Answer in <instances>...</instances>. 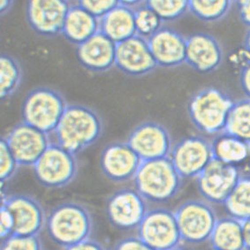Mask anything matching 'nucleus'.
I'll use <instances>...</instances> for the list:
<instances>
[{
	"label": "nucleus",
	"instance_id": "nucleus-1",
	"mask_svg": "<svg viewBox=\"0 0 250 250\" xmlns=\"http://www.w3.org/2000/svg\"><path fill=\"white\" fill-rule=\"evenodd\" d=\"M104 123L95 109L69 104L57 126L53 142L76 155L94 146L102 137Z\"/></svg>",
	"mask_w": 250,
	"mask_h": 250
},
{
	"label": "nucleus",
	"instance_id": "nucleus-2",
	"mask_svg": "<svg viewBox=\"0 0 250 250\" xmlns=\"http://www.w3.org/2000/svg\"><path fill=\"white\" fill-rule=\"evenodd\" d=\"M94 229L95 221L91 210L77 201L63 202L47 213V234L63 249L90 239Z\"/></svg>",
	"mask_w": 250,
	"mask_h": 250
},
{
	"label": "nucleus",
	"instance_id": "nucleus-3",
	"mask_svg": "<svg viewBox=\"0 0 250 250\" xmlns=\"http://www.w3.org/2000/svg\"><path fill=\"white\" fill-rule=\"evenodd\" d=\"M133 181L148 203L166 204L179 195L183 179L170 158H164L143 161Z\"/></svg>",
	"mask_w": 250,
	"mask_h": 250
},
{
	"label": "nucleus",
	"instance_id": "nucleus-4",
	"mask_svg": "<svg viewBox=\"0 0 250 250\" xmlns=\"http://www.w3.org/2000/svg\"><path fill=\"white\" fill-rule=\"evenodd\" d=\"M234 101L227 93L214 87L202 88L188 103L191 123L201 133L218 135L225 132Z\"/></svg>",
	"mask_w": 250,
	"mask_h": 250
},
{
	"label": "nucleus",
	"instance_id": "nucleus-5",
	"mask_svg": "<svg viewBox=\"0 0 250 250\" xmlns=\"http://www.w3.org/2000/svg\"><path fill=\"white\" fill-rule=\"evenodd\" d=\"M64 95L56 88L39 86L26 95L21 104L22 121L43 133H54L68 106Z\"/></svg>",
	"mask_w": 250,
	"mask_h": 250
},
{
	"label": "nucleus",
	"instance_id": "nucleus-6",
	"mask_svg": "<svg viewBox=\"0 0 250 250\" xmlns=\"http://www.w3.org/2000/svg\"><path fill=\"white\" fill-rule=\"evenodd\" d=\"M32 170L37 182L43 188L61 189L72 184L79 174L78 155L51 141Z\"/></svg>",
	"mask_w": 250,
	"mask_h": 250
},
{
	"label": "nucleus",
	"instance_id": "nucleus-7",
	"mask_svg": "<svg viewBox=\"0 0 250 250\" xmlns=\"http://www.w3.org/2000/svg\"><path fill=\"white\" fill-rule=\"evenodd\" d=\"M182 242L198 245L209 241L218 221L212 204L204 199H189L174 210Z\"/></svg>",
	"mask_w": 250,
	"mask_h": 250
},
{
	"label": "nucleus",
	"instance_id": "nucleus-8",
	"mask_svg": "<svg viewBox=\"0 0 250 250\" xmlns=\"http://www.w3.org/2000/svg\"><path fill=\"white\" fill-rule=\"evenodd\" d=\"M137 230V237L154 250H170L182 243L174 211L149 208Z\"/></svg>",
	"mask_w": 250,
	"mask_h": 250
},
{
	"label": "nucleus",
	"instance_id": "nucleus-9",
	"mask_svg": "<svg viewBox=\"0 0 250 250\" xmlns=\"http://www.w3.org/2000/svg\"><path fill=\"white\" fill-rule=\"evenodd\" d=\"M241 176L239 166L213 158L195 180L203 199L211 204H224Z\"/></svg>",
	"mask_w": 250,
	"mask_h": 250
},
{
	"label": "nucleus",
	"instance_id": "nucleus-10",
	"mask_svg": "<svg viewBox=\"0 0 250 250\" xmlns=\"http://www.w3.org/2000/svg\"><path fill=\"white\" fill-rule=\"evenodd\" d=\"M148 204L135 188L117 190L107 199V218L112 227L121 231L137 229L149 209Z\"/></svg>",
	"mask_w": 250,
	"mask_h": 250
},
{
	"label": "nucleus",
	"instance_id": "nucleus-11",
	"mask_svg": "<svg viewBox=\"0 0 250 250\" xmlns=\"http://www.w3.org/2000/svg\"><path fill=\"white\" fill-rule=\"evenodd\" d=\"M183 180L196 179L213 158L211 142L200 135H189L173 144L169 156Z\"/></svg>",
	"mask_w": 250,
	"mask_h": 250
},
{
	"label": "nucleus",
	"instance_id": "nucleus-12",
	"mask_svg": "<svg viewBox=\"0 0 250 250\" xmlns=\"http://www.w3.org/2000/svg\"><path fill=\"white\" fill-rule=\"evenodd\" d=\"M1 204L8 208L14 219L13 234L39 235L45 229L47 213L39 200L26 194H5L2 191Z\"/></svg>",
	"mask_w": 250,
	"mask_h": 250
},
{
	"label": "nucleus",
	"instance_id": "nucleus-13",
	"mask_svg": "<svg viewBox=\"0 0 250 250\" xmlns=\"http://www.w3.org/2000/svg\"><path fill=\"white\" fill-rule=\"evenodd\" d=\"M143 161L169 158L173 146L169 130L157 121L141 122L125 141Z\"/></svg>",
	"mask_w": 250,
	"mask_h": 250
},
{
	"label": "nucleus",
	"instance_id": "nucleus-14",
	"mask_svg": "<svg viewBox=\"0 0 250 250\" xmlns=\"http://www.w3.org/2000/svg\"><path fill=\"white\" fill-rule=\"evenodd\" d=\"M50 136L21 121L14 125L2 138L5 140L20 167L32 168L51 144Z\"/></svg>",
	"mask_w": 250,
	"mask_h": 250
},
{
	"label": "nucleus",
	"instance_id": "nucleus-15",
	"mask_svg": "<svg viewBox=\"0 0 250 250\" xmlns=\"http://www.w3.org/2000/svg\"><path fill=\"white\" fill-rule=\"evenodd\" d=\"M71 5L68 0H27V23L40 37L51 38L61 36Z\"/></svg>",
	"mask_w": 250,
	"mask_h": 250
},
{
	"label": "nucleus",
	"instance_id": "nucleus-16",
	"mask_svg": "<svg viewBox=\"0 0 250 250\" xmlns=\"http://www.w3.org/2000/svg\"><path fill=\"white\" fill-rule=\"evenodd\" d=\"M143 160L126 142H112L103 148L99 167L104 176L115 183L134 181Z\"/></svg>",
	"mask_w": 250,
	"mask_h": 250
},
{
	"label": "nucleus",
	"instance_id": "nucleus-17",
	"mask_svg": "<svg viewBox=\"0 0 250 250\" xmlns=\"http://www.w3.org/2000/svg\"><path fill=\"white\" fill-rule=\"evenodd\" d=\"M115 67L130 77H144L153 73L158 65L153 58L148 40L135 35L117 43Z\"/></svg>",
	"mask_w": 250,
	"mask_h": 250
},
{
	"label": "nucleus",
	"instance_id": "nucleus-18",
	"mask_svg": "<svg viewBox=\"0 0 250 250\" xmlns=\"http://www.w3.org/2000/svg\"><path fill=\"white\" fill-rule=\"evenodd\" d=\"M225 52L216 37L204 32L187 37L186 64L200 74H209L222 65Z\"/></svg>",
	"mask_w": 250,
	"mask_h": 250
},
{
	"label": "nucleus",
	"instance_id": "nucleus-19",
	"mask_svg": "<svg viewBox=\"0 0 250 250\" xmlns=\"http://www.w3.org/2000/svg\"><path fill=\"white\" fill-rule=\"evenodd\" d=\"M147 40L158 67L175 68L186 64L187 37L176 29L164 25Z\"/></svg>",
	"mask_w": 250,
	"mask_h": 250
},
{
	"label": "nucleus",
	"instance_id": "nucleus-20",
	"mask_svg": "<svg viewBox=\"0 0 250 250\" xmlns=\"http://www.w3.org/2000/svg\"><path fill=\"white\" fill-rule=\"evenodd\" d=\"M116 45L99 31L76 46L75 55L84 69L93 74H104L115 67Z\"/></svg>",
	"mask_w": 250,
	"mask_h": 250
},
{
	"label": "nucleus",
	"instance_id": "nucleus-21",
	"mask_svg": "<svg viewBox=\"0 0 250 250\" xmlns=\"http://www.w3.org/2000/svg\"><path fill=\"white\" fill-rule=\"evenodd\" d=\"M100 31L99 19L75 3L70 6L61 36L67 42L78 46Z\"/></svg>",
	"mask_w": 250,
	"mask_h": 250
},
{
	"label": "nucleus",
	"instance_id": "nucleus-22",
	"mask_svg": "<svg viewBox=\"0 0 250 250\" xmlns=\"http://www.w3.org/2000/svg\"><path fill=\"white\" fill-rule=\"evenodd\" d=\"M100 32L115 43L125 41L136 35L134 9L118 5L99 20Z\"/></svg>",
	"mask_w": 250,
	"mask_h": 250
},
{
	"label": "nucleus",
	"instance_id": "nucleus-23",
	"mask_svg": "<svg viewBox=\"0 0 250 250\" xmlns=\"http://www.w3.org/2000/svg\"><path fill=\"white\" fill-rule=\"evenodd\" d=\"M208 241L216 250H245L242 221L230 216L218 218Z\"/></svg>",
	"mask_w": 250,
	"mask_h": 250
},
{
	"label": "nucleus",
	"instance_id": "nucleus-24",
	"mask_svg": "<svg viewBox=\"0 0 250 250\" xmlns=\"http://www.w3.org/2000/svg\"><path fill=\"white\" fill-rule=\"evenodd\" d=\"M213 158L230 165L239 166L250 158V144L232 134L223 132L211 142Z\"/></svg>",
	"mask_w": 250,
	"mask_h": 250
},
{
	"label": "nucleus",
	"instance_id": "nucleus-25",
	"mask_svg": "<svg viewBox=\"0 0 250 250\" xmlns=\"http://www.w3.org/2000/svg\"><path fill=\"white\" fill-rule=\"evenodd\" d=\"M23 80V69L14 56L2 53L0 58V97L5 100L13 97Z\"/></svg>",
	"mask_w": 250,
	"mask_h": 250
},
{
	"label": "nucleus",
	"instance_id": "nucleus-26",
	"mask_svg": "<svg viewBox=\"0 0 250 250\" xmlns=\"http://www.w3.org/2000/svg\"><path fill=\"white\" fill-rule=\"evenodd\" d=\"M227 214L241 221L250 218V175H243L223 204Z\"/></svg>",
	"mask_w": 250,
	"mask_h": 250
},
{
	"label": "nucleus",
	"instance_id": "nucleus-27",
	"mask_svg": "<svg viewBox=\"0 0 250 250\" xmlns=\"http://www.w3.org/2000/svg\"><path fill=\"white\" fill-rule=\"evenodd\" d=\"M232 0H189V13L205 23L220 21L229 14Z\"/></svg>",
	"mask_w": 250,
	"mask_h": 250
},
{
	"label": "nucleus",
	"instance_id": "nucleus-28",
	"mask_svg": "<svg viewBox=\"0 0 250 250\" xmlns=\"http://www.w3.org/2000/svg\"><path fill=\"white\" fill-rule=\"evenodd\" d=\"M225 132L250 144V98L233 103Z\"/></svg>",
	"mask_w": 250,
	"mask_h": 250
},
{
	"label": "nucleus",
	"instance_id": "nucleus-29",
	"mask_svg": "<svg viewBox=\"0 0 250 250\" xmlns=\"http://www.w3.org/2000/svg\"><path fill=\"white\" fill-rule=\"evenodd\" d=\"M146 5L158 14L164 23L177 21L189 13V0H147Z\"/></svg>",
	"mask_w": 250,
	"mask_h": 250
},
{
	"label": "nucleus",
	"instance_id": "nucleus-30",
	"mask_svg": "<svg viewBox=\"0 0 250 250\" xmlns=\"http://www.w3.org/2000/svg\"><path fill=\"white\" fill-rule=\"evenodd\" d=\"M136 35L148 39L162 28L165 23L151 8L146 4L134 9Z\"/></svg>",
	"mask_w": 250,
	"mask_h": 250
},
{
	"label": "nucleus",
	"instance_id": "nucleus-31",
	"mask_svg": "<svg viewBox=\"0 0 250 250\" xmlns=\"http://www.w3.org/2000/svg\"><path fill=\"white\" fill-rule=\"evenodd\" d=\"M18 161L14 158L5 140L0 142V180L2 188L14 179L18 171Z\"/></svg>",
	"mask_w": 250,
	"mask_h": 250
},
{
	"label": "nucleus",
	"instance_id": "nucleus-32",
	"mask_svg": "<svg viewBox=\"0 0 250 250\" xmlns=\"http://www.w3.org/2000/svg\"><path fill=\"white\" fill-rule=\"evenodd\" d=\"M1 250H43L39 235L22 236L12 234L2 240Z\"/></svg>",
	"mask_w": 250,
	"mask_h": 250
},
{
	"label": "nucleus",
	"instance_id": "nucleus-33",
	"mask_svg": "<svg viewBox=\"0 0 250 250\" xmlns=\"http://www.w3.org/2000/svg\"><path fill=\"white\" fill-rule=\"evenodd\" d=\"M77 3L99 20L120 5L119 0H79Z\"/></svg>",
	"mask_w": 250,
	"mask_h": 250
},
{
	"label": "nucleus",
	"instance_id": "nucleus-34",
	"mask_svg": "<svg viewBox=\"0 0 250 250\" xmlns=\"http://www.w3.org/2000/svg\"><path fill=\"white\" fill-rule=\"evenodd\" d=\"M1 240L13 234L14 229V219L9 209L1 204Z\"/></svg>",
	"mask_w": 250,
	"mask_h": 250
},
{
	"label": "nucleus",
	"instance_id": "nucleus-35",
	"mask_svg": "<svg viewBox=\"0 0 250 250\" xmlns=\"http://www.w3.org/2000/svg\"><path fill=\"white\" fill-rule=\"evenodd\" d=\"M113 250H154L139 237H128L117 242Z\"/></svg>",
	"mask_w": 250,
	"mask_h": 250
},
{
	"label": "nucleus",
	"instance_id": "nucleus-36",
	"mask_svg": "<svg viewBox=\"0 0 250 250\" xmlns=\"http://www.w3.org/2000/svg\"><path fill=\"white\" fill-rule=\"evenodd\" d=\"M63 250H107V249L101 241L90 238L78 244L65 248Z\"/></svg>",
	"mask_w": 250,
	"mask_h": 250
},
{
	"label": "nucleus",
	"instance_id": "nucleus-37",
	"mask_svg": "<svg viewBox=\"0 0 250 250\" xmlns=\"http://www.w3.org/2000/svg\"><path fill=\"white\" fill-rule=\"evenodd\" d=\"M237 4L238 14L241 22L250 28V0H238Z\"/></svg>",
	"mask_w": 250,
	"mask_h": 250
},
{
	"label": "nucleus",
	"instance_id": "nucleus-38",
	"mask_svg": "<svg viewBox=\"0 0 250 250\" xmlns=\"http://www.w3.org/2000/svg\"><path fill=\"white\" fill-rule=\"evenodd\" d=\"M240 84L246 97L250 98V64L240 70Z\"/></svg>",
	"mask_w": 250,
	"mask_h": 250
},
{
	"label": "nucleus",
	"instance_id": "nucleus-39",
	"mask_svg": "<svg viewBox=\"0 0 250 250\" xmlns=\"http://www.w3.org/2000/svg\"><path fill=\"white\" fill-rule=\"evenodd\" d=\"M242 231L245 250H250V218L242 221Z\"/></svg>",
	"mask_w": 250,
	"mask_h": 250
},
{
	"label": "nucleus",
	"instance_id": "nucleus-40",
	"mask_svg": "<svg viewBox=\"0 0 250 250\" xmlns=\"http://www.w3.org/2000/svg\"><path fill=\"white\" fill-rule=\"evenodd\" d=\"M15 0H0V14L1 16H5L9 14L10 11L14 7Z\"/></svg>",
	"mask_w": 250,
	"mask_h": 250
},
{
	"label": "nucleus",
	"instance_id": "nucleus-41",
	"mask_svg": "<svg viewBox=\"0 0 250 250\" xmlns=\"http://www.w3.org/2000/svg\"><path fill=\"white\" fill-rule=\"evenodd\" d=\"M147 0H119L120 5H125L132 9H136L141 5L146 4Z\"/></svg>",
	"mask_w": 250,
	"mask_h": 250
},
{
	"label": "nucleus",
	"instance_id": "nucleus-42",
	"mask_svg": "<svg viewBox=\"0 0 250 250\" xmlns=\"http://www.w3.org/2000/svg\"><path fill=\"white\" fill-rule=\"evenodd\" d=\"M243 47L250 53V28L248 29V31L246 33Z\"/></svg>",
	"mask_w": 250,
	"mask_h": 250
},
{
	"label": "nucleus",
	"instance_id": "nucleus-43",
	"mask_svg": "<svg viewBox=\"0 0 250 250\" xmlns=\"http://www.w3.org/2000/svg\"><path fill=\"white\" fill-rule=\"evenodd\" d=\"M188 250L185 249V248H183V247H181V246H179V247H176V248H174V249H172V250Z\"/></svg>",
	"mask_w": 250,
	"mask_h": 250
},
{
	"label": "nucleus",
	"instance_id": "nucleus-44",
	"mask_svg": "<svg viewBox=\"0 0 250 250\" xmlns=\"http://www.w3.org/2000/svg\"><path fill=\"white\" fill-rule=\"evenodd\" d=\"M71 4H75V3H77L79 0H68Z\"/></svg>",
	"mask_w": 250,
	"mask_h": 250
},
{
	"label": "nucleus",
	"instance_id": "nucleus-45",
	"mask_svg": "<svg viewBox=\"0 0 250 250\" xmlns=\"http://www.w3.org/2000/svg\"><path fill=\"white\" fill-rule=\"evenodd\" d=\"M216 250V249H213V248H212V249H211V250Z\"/></svg>",
	"mask_w": 250,
	"mask_h": 250
},
{
	"label": "nucleus",
	"instance_id": "nucleus-46",
	"mask_svg": "<svg viewBox=\"0 0 250 250\" xmlns=\"http://www.w3.org/2000/svg\"><path fill=\"white\" fill-rule=\"evenodd\" d=\"M232 1H233V2H236V1H238V0H232Z\"/></svg>",
	"mask_w": 250,
	"mask_h": 250
}]
</instances>
